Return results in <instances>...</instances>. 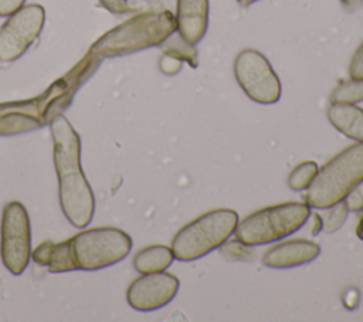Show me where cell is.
I'll return each mask as SVG.
<instances>
[{
  "label": "cell",
  "instance_id": "1",
  "mask_svg": "<svg viewBox=\"0 0 363 322\" xmlns=\"http://www.w3.org/2000/svg\"><path fill=\"white\" fill-rule=\"evenodd\" d=\"M48 123L61 210L74 227L84 228L94 217L95 199L81 167V139L62 113H57Z\"/></svg>",
  "mask_w": 363,
  "mask_h": 322
},
{
  "label": "cell",
  "instance_id": "2",
  "mask_svg": "<svg viewBox=\"0 0 363 322\" xmlns=\"http://www.w3.org/2000/svg\"><path fill=\"white\" fill-rule=\"evenodd\" d=\"M176 31V17L169 10L140 13L99 37L89 48L98 60L133 54L162 45Z\"/></svg>",
  "mask_w": 363,
  "mask_h": 322
},
{
  "label": "cell",
  "instance_id": "3",
  "mask_svg": "<svg viewBox=\"0 0 363 322\" xmlns=\"http://www.w3.org/2000/svg\"><path fill=\"white\" fill-rule=\"evenodd\" d=\"M363 182V142L354 143L330 159L308 186L306 204L326 209L342 200Z\"/></svg>",
  "mask_w": 363,
  "mask_h": 322
},
{
  "label": "cell",
  "instance_id": "4",
  "mask_svg": "<svg viewBox=\"0 0 363 322\" xmlns=\"http://www.w3.org/2000/svg\"><path fill=\"white\" fill-rule=\"evenodd\" d=\"M238 214L231 209H217L182 227L172 240V251L179 261L199 260L218 248L235 231Z\"/></svg>",
  "mask_w": 363,
  "mask_h": 322
},
{
  "label": "cell",
  "instance_id": "5",
  "mask_svg": "<svg viewBox=\"0 0 363 322\" xmlns=\"http://www.w3.org/2000/svg\"><path fill=\"white\" fill-rule=\"evenodd\" d=\"M309 216L306 203H282L251 213L237 224L234 233L247 245H264L294 234L305 226Z\"/></svg>",
  "mask_w": 363,
  "mask_h": 322
},
{
  "label": "cell",
  "instance_id": "6",
  "mask_svg": "<svg viewBox=\"0 0 363 322\" xmlns=\"http://www.w3.org/2000/svg\"><path fill=\"white\" fill-rule=\"evenodd\" d=\"M78 270L96 271L122 261L132 250L128 233L115 227L89 228L69 238Z\"/></svg>",
  "mask_w": 363,
  "mask_h": 322
},
{
  "label": "cell",
  "instance_id": "7",
  "mask_svg": "<svg viewBox=\"0 0 363 322\" xmlns=\"http://www.w3.org/2000/svg\"><path fill=\"white\" fill-rule=\"evenodd\" d=\"M0 254L4 267L20 275L31 255V227L26 207L20 201H9L3 209Z\"/></svg>",
  "mask_w": 363,
  "mask_h": 322
},
{
  "label": "cell",
  "instance_id": "8",
  "mask_svg": "<svg viewBox=\"0 0 363 322\" xmlns=\"http://www.w3.org/2000/svg\"><path fill=\"white\" fill-rule=\"evenodd\" d=\"M234 75L245 95L258 104L269 105L281 98V82L269 61L257 50L247 48L234 60Z\"/></svg>",
  "mask_w": 363,
  "mask_h": 322
},
{
  "label": "cell",
  "instance_id": "9",
  "mask_svg": "<svg viewBox=\"0 0 363 322\" xmlns=\"http://www.w3.org/2000/svg\"><path fill=\"white\" fill-rule=\"evenodd\" d=\"M45 23V10L40 4H27L9 16L0 28V61L20 58L38 38Z\"/></svg>",
  "mask_w": 363,
  "mask_h": 322
},
{
  "label": "cell",
  "instance_id": "10",
  "mask_svg": "<svg viewBox=\"0 0 363 322\" xmlns=\"http://www.w3.org/2000/svg\"><path fill=\"white\" fill-rule=\"evenodd\" d=\"M179 291V279L173 274L160 271L143 274L136 278L126 291L128 304L142 312L166 306Z\"/></svg>",
  "mask_w": 363,
  "mask_h": 322
},
{
  "label": "cell",
  "instance_id": "11",
  "mask_svg": "<svg viewBox=\"0 0 363 322\" xmlns=\"http://www.w3.org/2000/svg\"><path fill=\"white\" fill-rule=\"evenodd\" d=\"M45 123L38 98L0 105V135H17L41 128Z\"/></svg>",
  "mask_w": 363,
  "mask_h": 322
},
{
  "label": "cell",
  "instance_id": "12",
  "mask_svg": "<svg viewBox=\"0 0 363 322\" xmlns=\"http://www.w3.org/2000/svg\"><path fill=\"white\" fill-rule=\"evenodd\" d=\"M320 254V247L309 240H289L267 250L262 264L269 268L284 270L305 265Z\"/></svg>",
  "mask_w": 363,
  "mask_h": 322
},
{
  "label": "cell",
  "instance_id": "13",
  "mask_svg": "<svg viewBox=\"0 0 363 322\" xmlns=\"http://www.w3.org/2000/svg\"><path fill=\"white\" fill-rule=\"evenodd\" d=\"M208 26V0H177L176 30L189 44L196 45Z\"/></svg>",
  "mask_w": 363,
  "mask_h": 322
},
{
  "label": "cell",
  "instance_id": "14",
  "mask_svg": "<svg viewBox=\"0 0 363 322\" xmlns=\"http://www.w3.org/2000/svg\"><path fill=\"white\" fill-rule=\"evenodd\" d=\"M31 257L37 264L47 267L48 271L52 274L78 270L71 251L69 240H65L57 244L52 241L41 243L33 251Z\"/></svg>",
  "mask_w": 363,
  "mask_h": 322
},
{
  "label": "cell",
  "instance_id": "15",
  "mask_svg": "<svg viewBox=\"0 0 363 322\" xmlns=\"http://www.w3.org/2000/svg\"><path fill=\"white\" fill-rule=\"evenodd\" d=\"M329 122L345 136L363 142V109L352 104H332L328 108Z\"/></svg>",
  "mask_w": 363,
  "mask_h": 322
},
{
  "label": "cell",
  "instance_id": "16",
  "mask_svg": "<svg viewBox=\"0 0 363 322\" xmlns=\"http://www.w3.org/2000/svg\"><path fill=\"white\" fill-rule=\"evenodd\" d=\"M173 260H174V255L172 248L160 244L149 245L140 250L133 257V267L140 274L160 272L169 268Z\"/></svg>",
  "mask_w": 363,
  "mask_h": 322
},
{
  "label": "cell",
  "instance_id": "17",
  "mask_svg": "<svg viewBox=\"0 0 363 322\" xmlns=\"http://www.w3.org/2000/svg\"><path fill=\"white\" fill-rule=\"evenodd\" d=\"M363 101V78L340 81L330 94L332 104H357Z\"/></svg>",
  "mask_w": 363,
  "mask_h": 322
},
{
  "label": "cell",
  "instance_id": "18",
  "mask_svg": "<svg viewBox=\"0 0 363 322\" xmlns=\"http://www.w3.org/2000/svg\"><path fill=\"white\" fill-rule=\"evenodd\" d=\"M318 165L312 160L302 162L301 165L295 166L294 170L288 176V186L294 191H301L308 189V186L312 183L318 173Z\"/></svg>",
  "mask_w": 363,
  "mask_h": 322
},
{
  "label": "cell",
  "instance_id": "19",
  "mask_svg": "<svg viewBox=\"0 0 363 322\" xmlns=\"http://www.w3.org/2000/svg\"><path fill=\"white\" fill-rule=\"evenodd\" d=\"M173 35V34H172ZM172 35L163 43L164 52L174 55L182 61H187L191 67L197 65V50L194 45L186 43L180 35L172 38Z\"/></svg>",
  "mask_w": 363,
  "mask_h": 322
},
{
  "label": "cell",
  "instance_id": "20",
  "mask_svg": "<svg viewBox=\"0 0 363 322\" xmlns=\"http://www.w3.org/2000/svg\"><path fill=\"white\" fill-rule=\"evenodd\" d=\"M323 210H326L322 216V230L325 233H333V231L339 230L343 226V223L346 221L347 214L350 211L346 200H342V201H339L330 207H326Z\"/></svg>",
  "mask_w": 363,
  "mask_h": 322
},
{
  "label": "cell",
  "instance_id": "21",
  "mask_svg": "<svg viewBox=\"0 0 363 322\" xmlns=\"http://www.w3.org/2000/svg\"><path fill=\"white\" fill-rule=\"evenodd\" d=\"M220 255L230 261H250L254 258V251L251 245L241 243L240 240L235 241H224L218 247Z\"/></svg>",
  "mask_w": 363,
  "mask_h": 322
},
{
  "label": "cell",
  "instance_id": "22",
  "mask_svg": "<svg viewBox=\"0 0 363 322\" xmlns=\"http://www.w3.org/2000/svg\"><path fill=\"white\" fill-rule=\"evenodd\" d=\"M182 62L183 61L176 58L174 55L164 52L159 60V68L166 75H174L176 72H179L182 70Z\"/></svg>",
  "mask_w": 363,
  "mask_h": 322
},
{
  "label": "cell",
  "instance_id": "23",
  "mask_svg": "<svg viewBox=\"0 0 363 322\" xmlns=\"http://www.w3.org/2000/svg\"><path fill=\"white\" fill-rule=\"evenodd\" d=\"M350 78H363V41L354 51L350 65H349Z\"/></svg>",
  "mask_w": 363,
  "mask_h": 322
},
{
  "label": "cell",
  "instance_id": "24",
  "mask_svg": "<svg viewBox=\"0 0 363 322\" xmlns=\"http://www.w3.org/2000/svg\"><path fill=\"white\" fill-rule=\"evenodd\" d=\"M346 203L349 210L352 211H362L363 210V182L357 184L347 196H346Z\"/></svg>",
  "mask_w": 363,
  "mask_h": 322
},
{
  "label": "cell",
  "instance_id": "25",
  "mask_svg": "<svg viewBox=\"0 0 363 322\" xmlns=\"http://www.w3.org/2000/svg\"><path fill=\"white\" fill-rule=\"evenodd\" d=\"M26 0H0V17L11 16L24 6Z\"/></svg>",
  "mask_w": 363,
  "mask_h": 322
},
{
  "label": "cell",
  "instance_id": "26",
  "mask_svg": "<svg viewBox=\"0 0 363 322\" xmlns=\"http://www.w3.org/2000/svg\"><path fill=\"white\" fill-rule=\"evenodd\" d=\"M340 3L343 6V9L350 13L359 10L363 6V0H340Z\"/></svg>",
  "mask_w": 363,
  "mask_h": 322
},
{
  "label": "cell",
  "instance_id": "27",
  "mask_svg": "<svg viewBox=\"0 0 363 322\" xmlns=\"http://www.w3.org/2000/svg\"><path fill=\"white\" fill-rule=\"evenodd\" d=\"M255 1H258V0H237V3L240 6H242V7H247V6H250V4L255 3Z\"/></svg>",
  "mask_w": 363,
  "mask_h": 322
}]
</instances>
